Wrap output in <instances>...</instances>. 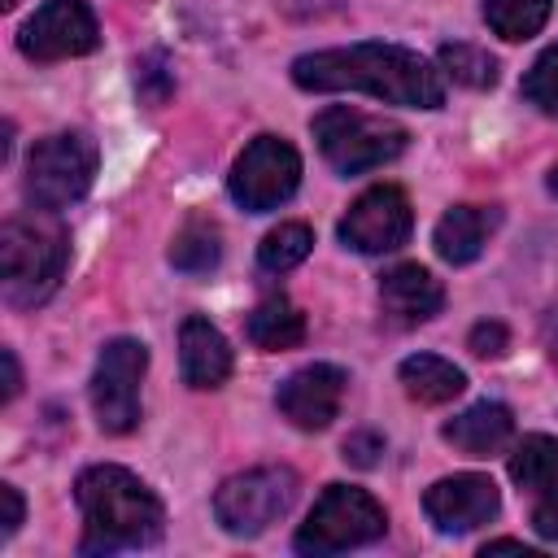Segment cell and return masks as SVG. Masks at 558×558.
Segmentation results:
<instances>
[{"mask_svg": "<svg viewBox=\"0 0 558 558\" xmlns=\"http://www.w3.org/2000/svg\"><path fill=\"white\" fill-rule=\"evenodd\" d=\"M292 83L305 92H366L384 105L440 109L445 78L440 70L401 44H349L323 48L292 61Z\"/></svg>", "mask_w": 558, "mask_h": 558, "instance_id": "cell-1", "label": "cell"}, {"mask_svg": "<svg viewBox=\"0 0 558 558\" xmlns=\"http://www.w3.org/2000/svg\"><path fill=\"white\" fill-rule=\"evenodd\" d=\"M74 501L83 510V541L78 554H122L148 549L166 532V510L157 493L131 475L126 466L100 462L74 480Z\"/></svg>", "mask_w": 558, "mask_h": 558, "instance_id": "cell-2", "label": "cell"}, {"mask_svg": "<svg viewBox=\"0 0 558 558\" xmlns=\"http://www.w3.org/2000/svg\"><path fill=\"white\" fill-rule=\"evenodd\" d=\"M70 262V235L48 209L13 214L0 227V296L13 310L44 305Z\"/></svg>", "mask_w": 558, "mask_h": 558, "instance_id": "cell-3", "label": "cell"}, {"mask_svg": "<svg viewBox=\"0 0 558 558\" xmlns=\"http://www.w3.org/2000/svg\"><path fill=\"white\" fill-rule=\"evenodd\" d=\"M388 532V514L384 506L353 484H327L323 497L314 501V510L305 514V523L292 536L296 554L323 558V554H340V549H357L371 545Z\"/></svg>", "mask_w": 558, "mask_h": 558, "instance_id": "cell-4", "label": "cell"}, {"mask_svg": "<svg viewBox=\"0 0 558 558\" xmlns=\"http://www.w3.org/2000/svg\"><path fill=\"white\" fill-rule=\"evenodd\" d=\"M310 131H314V144L336 174H366V170L401 157L410 144L405 126L375 118V113H362V109H344V105L323 109L310 122Z\"/></svg>", "mask_w": 558, "mask_h": 558, "instance_id": "cell-5", "label": "cell"}, {"mask_svg": "<svg viewBox=\"0 0 558 558\" xmlns=\"http://www.w3.org/2000/svg\"><path fill=\"white\" fill-rule=\"evenodd\" d=\"M96 179V144L83 131L44 135L26 157V201L35 209L61 214L65 205L83 201Z\"/></svg>", "mask_w": 558, "mask_h": 558, "instance_id": "cell-6", "label": "cell"}, {"mask_svg": "<svg viewBox=\"0 0 558 558\" xmlns=\"http://www.w3.org/2000/svg\"><path fill=\"white\" fill-rule=\"evenodd\" d=\"M301 493V480L292 466H253L231 475L214 493V519L231 536H262L270 523H279Z\"/></svg>", "mask_w": 558, "mask_h": 558, "instance_id": "cell-7", "label": "cell"}, {"mask_svg": "<svg viewBox=\"0 0 558 558\" xmlns=\"http://www.w3.org/2000/svg\"><path fill=\"white\" fill-rule=\"evenodd\" d=\"M148 371V349L131 336H118L100 349L92 371V410L109 436L140 427V379Z\"/></svg>", "mask_w": 558, "mask_h": 558, "instance_id": "cell-8", "label": "cell"}, {"mask_svg": "<svg viewBox=\"0 0 558 558\" xmlns=\"http://www.w3.org/2000/svg\"><path fill=\"white\" fill-rule=\"evenodd\" d=\"M301 183V157L288 140L279 135H257L231 166L227 174V192L240 209L248 214H266L279 209Z\"/></svg>", "mask_w": 558, "mask_h": 558, "instance_id": "cell-9", "label": "cell"}, {"mask_svg": "<svg viewBox=\"0 0 558 558\" xmlns=\"http://www.w3.org/2000/svg\"><path fill=\"white\" fill-rule=\"evenodd\" d=\"M100 44L96 13L83 0H44L17 31V48L31 61H70Z\"/></svg>", "mask_w": 558, "mask_h": 558, "instance_id": "cell-10", "label": "cell"}, {"mask_svg": "<svg viewBox=\"0 0 558 558\" xmlns=\"http://www.w3.org/2000/svg\"><path fill=\"white\" fill-rule=\"evenodd\" d=\"M410 227H414V209H410L405 192L392 183H379L349 205V214L340 218L336 231H340V244H349L357 253H392L410 240Z\"/></svg>", "mask_w": 558, "mask_h": 558, "instance_id": "cell-11", "label": "cell"}, {"mask_svg": "<svg viewBox=\"0 0 558 558\" xmlns=\"http://www.w3.org/2000/svg\"><path fill=\"white\" fill-rule=\"evenodd\" d=\"M344 388H349V375L331 362H314V366H301L292 371L279 392H275V405L279 414L301 427V432H323L336 414H340V401H344Z\"/></svg>", "mask_w": 558, "mask_h": 558, "instance_id": "cell-12", "label": "cell"}, {"mask_svg": "<svg viewBox=\"0 0 558 558\" xmlns=\"http://www.w3.org/2000/svg\"><path fill=\"white\" fill-rule=\"evenodd\" d=\"M423 510L440 532H475L501 510V497L488 475H449L423 493Z\"/></svg>", "mask_w": 558, "mask_h": 558, "instance_id": "cell-13", "label": "cell"}, {"mask_svg": "<svg viewBox=\"0 0 558 558\" xmlns=\"http://www.w3.org/2000/svg\"><path fill=\"white\" fill-rule=\"evenodd\" d=\"M445 305V288L440 279L418 266V262H401L379 279V310L397 323V327H418L427 318H436Z\"/></svg>", "mask_w": 558, "mask_h": 558, "instance_id": "cell-14", "label": "cell"}, {"mask_svg": "<svg viewBox=\"0 0 558 558\" xmlns=\"http://www.w3.org/2000/svg\"><path fill=\"white\" fill-rule=\"evenodd\" d=\"M179 366H183V384L187 388H222L227 375H231L227 336L201 314L183 318V327H179Z\"/></svg>", "mask_w": 558, "mask_h": 558, "instance_id": "cell-15", "label": "cell"}, {"mask_svg": "<svg viewBox=\"0 0 558 558\" xmlns=\"http://www.w3.org/2000/svg\"><path fill=\"white\" fill-rule=\"evenodd\" d=\"M440 436H445L458 453H466V458H493V453H501V449L510 445V436H514V414H510V405H501V401H475V405H466L458 418H449V423L440 427Z\"/></svg>", "mask_w": 558, "mask_h": 558, "instance_id": "cell-16", "label": "cell"}, {"mask_svg": "<svg viewBox=\"0 0 558 558\" xmlns=\"http://www.w3.org/2000/svg\"><path fill=\"white\" fill-rule=\"evenodd\" d=\"M501 214L493 205H453L445 209V218L436 222V253L449 262V266H466L484 253L488 235L497 231Z\"/></svg>", "mask_w": 558, "mask_h": 558, "instance_id": "cell-17", "label": "cell"}, {"mask_svg": "<svg viewBox=\"0 0 558 558\" xmlns=\"http://www.w3.org/2000/svg\"><path fill=\"white\" fill-rule=\"evenodd\" d=\"M244 336L262 349V353H283V349H296L305 340V314L288 301V296H266L248 323H244Z\"/></svg>", "mask_w": 558, "mask_h": 558, "instance_id": "cell-18", "label": "cell"}, {"mask_svg": "<svg viewBox=\"0 0 558 558\" xmlns=\"http://www.w3.org/2000/svg\"><path fill=\"white\" fill-rule=\"evenodd\" d=\"M397 375H401V388H405L414 401H423V405H445V401H453V397L466 388V375H462L453 362L436 357V353H414V357H405Z\"/></svg>", "mask_w": 558, "mask_h": 558, "instance_id": "cell-19", "label": "cell"}, {"mask_svg": "<svg viewBox=\"0 0 558 558\" xmlns=\"http://www.w3.org/2000/svg\"><path fill=\"white\" fill-rule=\"evenodd\" d=\"M510 480L527 493H545L558 484V440L554 436H523L510 453Z\"/></svg>", "mask_w": 558, "mask_h": 558, "instance_id": "cell-20", "label": "cell"}, {"mask_svg": "<svg viewBox=\"0 0 558 558\" xmlns=\"http://www.w3.org/2000/svg\"><path fill=\"white\" fill-rule=\"evenodd\" d=\"M222 257V244H218V227L205 222V218H187L170 244V266L183 270V275H209Z\"/></svg>", "mask_w": 558, "mask_h": 558, "instance_id": "cell-21", "label": "cell"}, {"mask_svg": "<svg viewBox=\"0 0 558 558\" xmlns=\"http://www.w3.org/2000/svg\"><path fill=\"white\" fill-rule=\"evenodd\" d=\"M549 9L554 0H484V22L493 26V35L519 44L549 22Z\"/></svg>", "mask_w": 558, "mask_h": 558, "instance_id": "cell-22", "label": "cell"}, {"mask_svg": "<svg viewBox=\"0 0 558 558\" xmlns=\"http://www.w3.org/2000/svg\"><path fill=\"white\" fill-rule=\"evenodd\" d=\"M310 248H314V231H310L305 222H279L275 231L262 235V244H257V266L270 270V275H283V270L301 266V262L310 257Z\"/></svg>", "mask_w": 558, "mask_h": 558, "instance_id": "cell-23", "label": "cell"}, {"mask_svg": "<svg viewBox=\"0 0 558 558\" xmlns=\"http://www.w3.org/2000/svg\"><path fill=\"white\" fill-rule=\"evenodd\" d=\"M440 70L462 87H493L497 83V61L475 44H445L440 48Z\"/></svg>", "mask_w": 558, "mask_h": 558, "instance_id": "cell-24", "label": "cell"}, {"mask_svg": "<svg viewBox=\"0 0 558 558\" xmlns=\"http://www.w3.org/2000/svg\"><path fill=\"white\" fill-rule=\"evenodd\" d=\"M523 100L527 105H536L541 113H549V118H558V44L554 48H545L536 61H532V70L523 74Z\"/></svg>", "mask_w": 558, "mask_h": 558, "instance_id": "cell-25", "label": "cell"}, {"mask_svg": "<svg viewBox=\"0 0 558 558\" xmlns=\"http://www.w3.org/2000/svg\"><path fill=\"white\" fill-rule=\"evenodd\" d=\"M466 344H471V353H475V357H501V353H506V344H510V336H506V327H501V323H475V327H471V336H466Z\"/></svg>", "mask_w": 558, "mask_h": 558, "instance_id": "cell-26", "label": "cell"}, {"mask_svg": "<svg viewBox=\"0 0 558 558\" xmlns=\"http://www.w3.org/2000/svg\"><path fill=\"white\" fill-rule=\"evenodd\" d=\"M532 527H536L545 541L558 545V484H549V488L541 493V501H536V510H532Z\"/></svg>", "mask_w": 558, "mask_h": 558, "instance_id": "cell-27", "label": "cell"}, {"mask_svg": "<svg viewBox=\"0 0 558 558\" xmlns=\"http://www.w3.org/2000/svg\"><path fill=\"white\" fill-rule=\"evenodd\" d=\"M379 453H384V440H379L375 432H357V436L344 440V458H349L353 466H375Z\"/></svg>", "mask_w": 558, "mask_h": 558, "instance_id": "cell-28", "label": "cell"}, {"mask_svg": "<svg viewBox=\"0 0 558 558\" xmlns=\"http://www.w3.org/2000/svg\"><path fill=\"white\" fill-rule=\"evenodd\" d=\"M0 506H4V519H0V536L9 541V536L17 532V523H22V514H26V506H22V493H17L13 484H0Z\"/></svg>", "mask_w": 558, "mask_h": 558, "instance_id": "cell-29", "label": "cell"}, {"mask_svg": "<svg viewBox=\"0 0 558 558\" xmlns=\"http://www.w3.org/2000/svg\"><path fill=\"white\" fill-rule=\"evenodd\" d=\"M0 362H4V392H0V401H13V397H17V388H22V371H17L13 349H0Z\"/></svg>", "mask_w": 558, "mask_h": 558, "instance_id": "cell-30", "label": "cell"}, {"mask_svg": "<svg viewBox=\"0 0 558 558\" xmlns=\"http://www.w3.org/2000/svg\"><path fill=\"white\" fill-rule=\"evenodd\" d=\"M501 549H510V554H523V558H532V554H536V549H527L523 541H510V536H501V541H488V545H484V558H488V554H501Z\"/></svg>", "mask_w": 558, "mask_h": 558, "instance_id": "cell-31", "label": "cell"}, {"mask_svg": "<svg viewBox=\"0 0 558 558\" xmlns=\"http://www.w3.org/2000/svg\"><path fill=\"white\" fill-rule=\"evenodd\" d=\"M549 353H554V357H558V318H554V323H549Z\"/></svg>", "mask_w": 558, "mask_h": 558, "instance_id": "cell-32", "label": "cell"}, {"mask_svg": "<svg viewBox=\"0 0 558 558\" xmlns=\"http://www.w3.org/2000/svg\"><path fill=\"white\" fill-rule=\"evenodd\" d=\"M549 192H554V196H558V166H554V170H549Z\"/></svg>", "mask_w": 558, "mask_h": 558, "instance_id": "cell-33", "label": "cell"}, {"mask_svg": "<svg viewBox=\"0 0 558 558\" xmlns=\"http://www.w3.org/2000/svg\"><path fill=\"white\" fill-rule=\"evenodd\" d=\"M13 4H17V0H4V9H13Z\"/></svg>", "mask_w": 558, "mask_h": 558, "instance_id": "cell-34", "label": "cell"}]
</instances>
